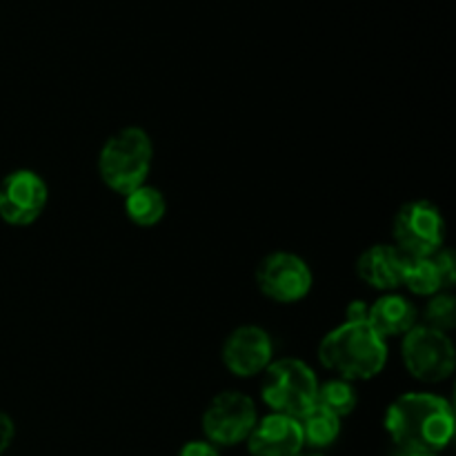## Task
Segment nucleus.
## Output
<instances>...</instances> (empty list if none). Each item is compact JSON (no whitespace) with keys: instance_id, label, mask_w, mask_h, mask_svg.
Returning a JSON list of instances; mask_svg holds the SVG:
<instances>
[{"instance_id":"obj_19","label":"nucleus","mask_w":456,"mask_h":456,"mask_svg":"<svg viewBox=\"0 0 456 456\" xmlns=\"http://www.w3.org/2000/svg\"><path fill=\"white\" fill-rule=\"evenodd\" d=\"M432 256H435L439 274L441 279H444V288H452L456 283V258L452 249H439V252H435Z\"/></svg>"},{"instance_id":"obj_2","label":"nucleus","mask_w":456,"mask_h":456,"mask_svg":"<svg viewBox=\"0 0 456 456\" xmlns=\"http://www.w3.org/2000/svg\"><path fill=\"white\" fill-rule=\"evenodd\" d=\"M319 361L346 381H368L386 368L387 347L368 321H346L325 334Z\"/></svg>"},{"instance_id":"obj_6","label":"nucleus","mask_w":456,"mask_h":456,"mask_svg":"<svg viewBox=\"0 0 456 456\" xmlns=\"http://www.w3.org/2000/svg\"><path fill=\"white\" fill-rule=\"evenodd\" d=\"M445 223L439 208L428 200H410L395 216V248L403 256H432L444 245Z\"/></svg>"},{"instance_id":"obj_4","label":"nucleus","mask_w":456,"mask_h":456,"mask_svg":"<svg viewBox=\"0 0 456 456\" xmlns=\"http://www.w3.org/2000/svg\"><path fill=\"white\" fill-rule=\"evenodd\" d=\"M319 379L307 363L298 359L272 361L263 372V403L274 414L301 419L316 405Z\"/></svg>"},{"instance_id":"obj_9","label":"nucleus","mask_w":456,"mask_h":456,"mask_svg":"<svg viewBox=\"0 0 456 456\" xmlns=\"http://www.w3.org/2000/svg\"><path fill=\"white\" fill-rule=\"evenodd\" d=\"M49 190L31 169H16L0 183V218L9 225L25 227L38 221L47 205Z\"/></svg>"},{"instance_id":"obj_12","label":"nucleus","mask_w":456,"mask_h":456,"mask_svg":"<svg viewBox=\"0 0 456 456\" xmlns=\"http://www.w3.org/2000/svg\"><path fill=\"white\" fill-rule=\"evenodd\" d=\"M403 261L405 256L395 245H372L359 256L356 274L370 288L390 292V289H396L401 285Z\"/></svg>"},{"instance_id":"obj_18","label":"nucleus","mask_w":456,"mask_h":456,"mask_svg":"<svg viewBox=\"0 0 456 456\" xmlns=\"http://www.w3.org/2000/svg\"><path fill=\"white\" fill-rule=\"evenodd\" d=\"M428 328L448 332L456 328V301L452 294H435L426 307Z\"/></svg>"},{"instance_id":"obj_14","label":"nucleus","mask_w":456,"mask_h":456,"mask_svg":"<svg viewBox=\"0 0 456 456\" xmlns=\"http://www.w3.org/2000/svg\"><path fill=\"white\" fill-rule=\"evenodd\" d=\"M165 209H167L165 196L160 194V190H156V187L141 185L138 190L129 191V194L125 196V214H127V218L134 225H156V223L163 221Z\"/></svg>"},{"instance_id":"obj_17","label":"nucleus","mask_w":456,"mask_h":456,"mask_svg":"<svg viewBox=\"0 0 456 456\" xmlns=\"http://www.w3.org/2000/svg\"><path fill=\"white\" fill-rule=\"evenodd\" d=\"M356 403H359V396H356L354 386L352 381H346V379H334V381H328L321 386L319 392H316V405L328 412H332L334 417L343 419L347 414L354 412Z\"/></svg>"},{"instance_id":"obj_21","label":"nucleus","mask_w":456,"mask_h":456,"mask_svg":"<svg viewBox=\"0 0 456 456\" xmlns=\"http://www.w3.org/2000/svg\"><path fill=\"white\" fill-rule=\"evenodd\" d=\"M13 432H16V428H13L12 417L4 412H0V456H3L4 450L12 445Z\"/></svg>"},{"instance_id":"obj_3","label":"nucleus","mask_w":456,"mask_h":456,"mask_svg":"<svg viewBox=\"0 0 456 456\" xmlns=\"http://www.w3.org/2000/svg\"><path fill=\"white\" fill-rule=\"evenodd\" d=\"M154 147L141 127H125L107 138L98 156V174L111 191L127 196L145 185L150 176Z\"/></svg>"},{"instance_id":"obj_11","label":"nucleus","mask_w":456,"mask_h":456,"mask_svg":"<svg viewBox=\"0 0 456 456\" xmlns=\"http://www.w3.org/2000/svg\"><path fill=\"white\" fill-rule=\"evenodd\" d=\"M303 435L297 419L285 414H267L248 436V450L252 456H297L303 452Z\"/></svg>"},{"instance_id":"obj_16","label":"nucleus","mask_w":456,"mask_h":456,"mask_svg":"<svg viewBox=\"0 0 456 456\" xmlns=\"http://www.w3.org/2000/svg\"><path fill=\"white\" fill-rule=\"evenodd\" d=\"M297 421L301 426L303 445H310L314 450L330 448L338 439V435H341V419L334 417L328 410L319 408V405L307 410Z\"/></svg>"},{"instance_id":"obj_5","label":"nucleus","mask_w":456,"mask_h":456,"mask_svg":"<svg viewBox=\"0 0 456 456\" xmlns=\"http://www.w3.org/2000/svg\"><path fill=\"white\" fill-rule=\"evenodd\" d=\"M401 359L405 370L421 383H441L452 377L456 350L450 337L428 325H414L403 337Z\"/></svg>"},{"instance_id":"obj_23","label":"nucleus","mask_w":456,"mask_h":456,"mask_svg":"<svg viewBox=\"0 0 456 456\" xmlns=\"http://www.w3.org/2000/svg\"><path fill=\"white\" fill-rule=\"evenodd\" d=\"M297 456H321V454H316V452H305V454H297Z\"/></svg>"},{"instance_id":"obj_10","label":"nucleus","mask_w":456,"mask_h":456,"mask_svg":"<svg viewBox=\"0 0 456 456\" xmlns=\"http://www.w3.org/2000/svg\"><path fill=\"white\" fill-rule=\"evenodd\" d=\"M272 354L274 347L270 334L256 325L234 330L223 346V363L239 379H252L265 372L272 363Z\"/></svg>"},{"instance_id":"obj_15","label":"nucleus","mask_w":456,"mask_h":456,"mask_svg":"<svg viewBox=\"0 0 456 456\" xmlns=\"http://www.w3.org/2000/svg\"><path fill=\"white\" fill-rule=\"evenodd\" d=\"M401 285L419 297H435L444 289V279L439 274L435 256H405Z\"/></svg>"},{"instance_id":"obj_13","label":"nucleus","mask_w":456,"mask_h":456,"mask_svg":"<svg viewBox=\"0 0 456 456\" xmlns=\"http://www.w3.org/2000/svg\"><path fill=\"white\" fill-rule=\"evenodd\" d=\"M365 321L381 338L408 334L417 325V307L399 294H386L368 307Z\"/></svg>"},{"instance_id":"obj_7","label":"nucleus","mask_w":456,"mask_h":456,"mask_svg":"<svg viewBox=\"0 0 456 456\" xmlns=\"http://www.w3.org/2000/svg\"><path fill=\"white\" fill-rule=\"evenodd\" d=\"M256 403L243 392H221L214 396L203 414V432L214 445H239L248 441L249 432L256 426Z\"/></svg>"},{"instance_id":"obj_1","label":"nucleus","mask_w":456,"mask_h":456,"mask_svg":"<svg viewBox=\"0 0 456 456\" xmlns=\"http://www.w3.org/2000/svg\"><path fill=\"white\" fill-rule=\"evenodd\" d=\"M386 430L405 454H439L454 436V410L444 396L410 392L387 408Z\"/></svg>"},{"instance_id":"obj_20","label":"nucleus","mask_w":456,"mask_h":456,"mask_svg":"<svg viewBox=\"0 0 456 456\" xmlns=\"http://www.w3.org/2000/svg\"><path fill=\"white\" fill-rule=\"evenodd\" d=\"M178 456H221L218 454V448L209 441H190L181 448Z\"/></svg>"},{"instance_id":"obj_22","label":"nucleus","mask_w":456,"mask_h":456,"mask_svg":"<svg viewBox=\"0 0 456 456\" xmlns=\"http://www.w3.org/2000/svg\"><path fill=\"white\" fill-rule=\"evenodd\" d=\"M403 456H439V454H426V452H412V454H403Z\"/></svg>"},{"instance_id":"obj_8","label":"nucleus","mask_w":456,"mask_h":456,"mask_svg":"<svg viewBox=\"0 0 456 456\" xmlns=\"http://www.w3.org/2000/svg\"><path fill=\"white\" fill-rule=\"evenodd\" d=\"M312 270L301 256L274 252L263 258L256 270V285L267 298L276 303H298L310 294Z\"/></svg>"}]
</instances>
